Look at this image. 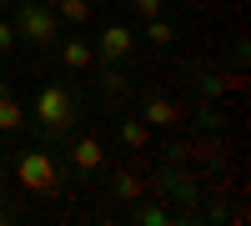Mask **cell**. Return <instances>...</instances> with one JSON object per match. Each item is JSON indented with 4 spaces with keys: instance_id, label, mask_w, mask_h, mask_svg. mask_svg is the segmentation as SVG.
Returning a JSON list of instances; mask_svg holds the SVG:
<instances>
[{
    "instance_id": "cell-20",
    "label": "cell",
    "mask_w": 251,
    "mask_h": 226,
    "mask_svg": "<svg viewBox=\"0 0 251 226\" xmlns=\"http://www.w3.org/2000/svg\"><path fill=\"white\" fill-rule=\"evenodd\" d=\"M0 91H10V80H5V71H0Z\"/></svg>"
},
{
    "instance_id": "cell-4",
    "label": "cell",
    "mask_w": 251,
    "mask_h": 226,
    "mask_svg": "<svg viewBox=\"0 0 251 226\" xmlns=\"http://www.w3.org/2000/svg\"><path fill=\"white\" fill-rule=\"evenodd\" d=\"M136 55V25H126V20H106L96 35V60L100 66H131Z\"/></svg>"
},
{
    "instance_id": "cell-9",
    "label": "cell",
    "mask_w": 251,
    "mask_h": 226,
    "mask_svg": "<svg viewBox=\"0 0 251 226\" xmlns=\"http://www.w3.org/2000/svg\"><path fill=\"white\" fill-rule=\"evenodd\" d=\"M151 126H146V121L131 111V116H116V141H121V146L126 151H151Z\"/></svg>"
},
{
    "instance_id": "cell-5",
    "label": "cell",
    "mask_w": 251,
    "mask_h": 226,
    "mask_svg": "<svg viewBox=\"0 0 251 226\" xmlns=\"http://www.w3.org/2000/svg\"><path fill=\"white\" fill-rule=\"evenodd\" d=\"M136 116H141L151 131H181L186 106H181L176 96H166V91H146V96L136 100Z\"/></svg>"
},
{
    "instance_id": "cell-21",
    "label": "cell",
    "mask_w": 251,
    "mask_h": 226,
    "mask_svg": "<svg viewBox=\"0 0 251 226\" xmlns=\"http://www.w3.org/2000/svg\"><path fill=\"white\" fill-rule=\"evenodd\" d=\"M0 10H10V0H0Z\"/></svg>"
},
{
    "instance_id": "cell-15",
    "label": "cell",
    "mask_w": 251,
    "mask_h": 226,
    "mask_svg": "<svg viewBox=\"0 0 251 226\" xmlns=\"http://www.w3.org/2000/svg\"><path fill=\"white\" fill-rule=\"evenodd\" d=\"M141 35L151 40V46H176V25L166 15H151V20H141Z\"/></svg>"
},
{
    "instance_id": "cell-10",
    "label": "cell",
    "mask_w": 251,
    "mask_h": 226,
    "mask_svg": "<svg viewBox=\"0 0 251 226\" xmlns=\"http://www.w3.org/2000/svg\"><path fill=\"white\" fill-rule=\"evenodd\" d=\"M111 196L116 201H141V196H151V181L131 166H121V171H111Z\"/></svg>"
},
{
    "instance_id": "cell-19",
    "label": "cell",
    "mask_w": 251,
    "mask_h": 226,
    "mask_svg": "<svg viewBox=\"0 0 251 226\" xmlns=\"http://www.w3.org/2000/svg\"><path fill=\"white\" fill-rule=\"evenodd\" d=\"M10 221H15V211H10V206H0V226H10Z\"/></svg>"
},
{
    "instance_id": "cell-13",
    "label": "cell",
    "mask_w": 251,
    "mask_h": 226,
    "mask_svg": "<svg viewBox=\"0 0 251 226\" xmlns=\"http://www.w3.org/2000/svg\"><path fill=\"white\" fill-rule=\"evenodd\" d=\"M55 15H60L66 30H86L96 20V5H91V0H55Z\"/></svg>"
},
{
    "instance_id": "cell-7",
    "label": "cell",
    "mask_w": 251,
    "mask_h": 226,
    "mask_svg": "<svg viewBox=\"0 0 251 226\" xmlns=\"http://www.w3.org/2000/svg\"><path fill=\"white\" fill-rule=\"evenodd\" d=\"M55 60H60V71H75V75H91L100 60H96V40L86 35V30H71V35H60L55 40Z\"/></svg>"
},
{
    "instance_id": "cell-6",
    "label": "cell",
    "mask_w": 251,
    "mask_h": 226,
    "mask_svg": "<svg viewBox=\"0 0 251 226\" xmlns=\"http://www.w3.org/2000/svg\"><path fill=\"white\" fill-rule=\"evenodd\" d=\"M151 196H171L176 201V211H186V216H196V181L186 176V171H176V161H166V166L156 171V181H151Z\"/></svg>"
},
{
    "instance_id": "cell-2",
    "label": "cell",
    "mask_w": 251,
    "mask_h": 226,
    "mask_svg": "<svg viewBox=\"0 0 251 226\" xmlns=\"http://www.w3.org/2000/svg\"><path fill=\"white\" fill-rule=\"evenodd\" d=\"M10 171H15V181H20V191H30V196H40V201L71 191V176H66V166H60L55 146H40V141L25 146V151H15Z\"/></svg>"
},
{
    "instance_id": "cell-18",
    "label": "cell",
    "mask_w": 251,
    "mask_h": 226,
    "mask_svg": "<svg viewBox=\"0 0 251 226\" xmlns=\"http://www.w3.org/2000/svg\"><path fill=\"white\" fill-rule=\"evenodd\" d=\"M136 20H151V15H166V0H126Z\"/></svg>"
},
{
    "instance_id": "cell-11",
    "label": "cell",
    "mask_w": 251,
    "mask_h": 226,
    "mask_svg": "<svg viewBox=\"0 0 251 226\" xmlns=\"http://www.w3.org/2000/svg\"><path fill=\"white\" fill-rule=\"evenodd\" d=\"M25 121H30V111L20 106V96L15 91H0V136H20Z\"/></svg>"
},
{
    "instance_id": "cell-3",
    "label": "cell",
    "mask_w": 251,
    "mask_h": 226,
    "mask_svg": "<svg viewBox=\"0 0 251 226\" xmlns=\"http://www.w3.org/2000/svg\"><path fill=\"white\" fill-rule=\"evenodd\" d=\"M10 20H15V35L20 40H30L35 50H50L55 40H60V15L50 5H40V0H10Z\"/></svg>"
},
{
    "instance_id": "cell-17",
    "label": "cell",
    "mask_w": 251,
    "mask_h": 226,
    "mask_svg": "<svg viewBox=\"0 0 251 226\" xmlns=\"http://www.w3.org/2000/svg\"><path fill=\"white\" fill-rule=\"evenodd\" d=\"M15 46H20V35H15V20H10L5 10H0V55H10Z\"/></svg>"
},
{
    "instance_id": "cell-16",
    "label": "cell",
    "mask_w": 251,
    "mask_h": 226,
    "mask_svg": "<svg viewBox=\"0 0 251 226\" xmlns=\"http://www.w3.org/2000/svg\"><path fill=\"white\" fill-rule=\"evenodd\" d=\"M196 126L201 131H221L226 126V116L216 111V100H201V106H196Z\"/></svg>"
},
{
    "instance_id": "cell-1",
    "label": "cell",
    "mask_w": 251,
    "mask_h": 226,
    "mask_svg": "<svg viewBox=\"0 0 251 226\" xmlns=\"http://www.w3.org/2000/svg\"><path fill=\"white\" fill-rule=\"evenodd\" d=\"M25 126L35 131L40 146H66L75 136V126H80V96L71 86H60V80H46V86L35 91V100H30Z\"/></svg>"
},
{
    "instance_id": "cell-8",
    "label": "cell",
    "mask_w": 251,
    "mask_h": 226,
    "mask_svg": "<svg viewBox=\"0 0 251 226\" xmlns=\"http://www.w3.org/2000/svg\"><path fill=\"white\" fill-rule=\"evenodd\" d=\"M60 151H66V166H71L80 181H86V176H100V166H106V141H100V136H71Z\"/></svg>"
},
{
    "instance_id": "cell-14",
    "label": "cell",
    "mask_w": 251,
    "mask_h": 226,
    "mask_svg": "<svg viewBox=\"0 0 251 226\" xmlns=\"http://www.w3.org/2000/svg\"><path fill=\"white\" fill-rule=\"evenodd\" d=\"M191 86L201 91V100H221L226 91H231V80H226L221 71H211V66H196L191 71Z\"/></svg>"
},
{
    "instance_id": "cell-12",
    "label": "cell",
    "mask_w": 251,
    "mask_h": 226,
    "mask_svg": "<svg viewBox=\"0 0 251 226\" xmlns=\"http://www.w3.org/2000/svg\"><path fill=\"white\" fill-rule=\"evenodd\" d=\"M131 221L136 226H166V221H181V211L176 206H161V201H151V196H141V201H131Z\"/></svg>"
}]
</instances>
